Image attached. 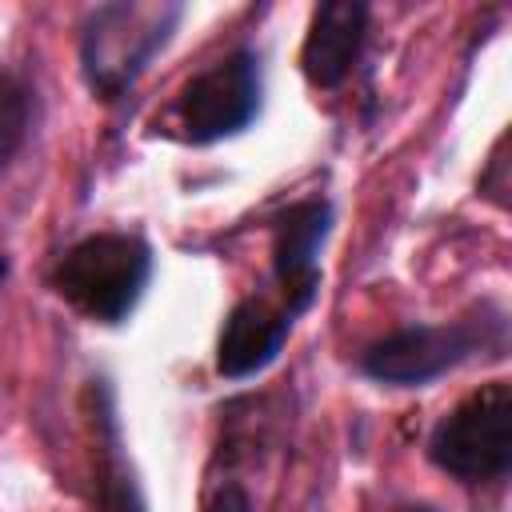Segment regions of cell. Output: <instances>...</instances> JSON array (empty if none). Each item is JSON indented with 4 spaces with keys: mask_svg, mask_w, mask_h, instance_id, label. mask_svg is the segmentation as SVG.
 Instances as JSON below:
<instances>
[{
    "mask_svg": "<svg viewBox=\"0 0 512 512\" xmlns=\"http://www.w3.org/2000/svg\"><path fill=\"white\" fill-rule=\"evenodd\" d=\"M332 200L308 196L288 204L272 220V276L280 284V304L296 320L320 296V248L332 232Z\"/></svg>",
    "mask_w": 512,
    "mask_h": 512,
    "instance_id": "6",
    "label": "cell"
},
{
    "mask_svg": "<svg viewBox=\"0 0 512 512\" xmlns=\"http://www.w3.org/2000/svg\"><path fill=\"white\" fill-rule=\"evenodd\" d=\"M180 4H100L80 32V68L100 100H120L180 24Z\"/></svg>",
    "mask_w": 512,
    "mask_h": 512,
    "instance_id": "3",
    "label": "cell"
},
{
    "mask_svg": "<svg viewBox=\"0 0 512 512\" xmlns=\"http://www.w3.org/2000/svg\"><path fill=\"white\" fill-rule=\"evenodd\" d=\"M204 512H252V496L244 484L224 480L220 488H212V496L204 500Z\"/></svg>",
    "mask_w": 512,
    "mask_h": 512,
    "instance_id": "11",
    "label": "cell"
},
{
    "mask_svg": "<svg viewBox=\"0 0 512 512\" xmlns=\"http://www.w3.org/2000/svg\"><path fill=\"white\" fill-rule=\"evenodd\" d=\"M428 460L460 484H500L512 472V384L488 380L444 412L428 436Z\"/></svg>",
    "mask_w": 512,
    "mask_h": 512,
    "instance_id": "4",
    "label": "cell"
},
{
    "mask_svg": "<svg viewBox=\"0 0 512 512\" xmlns=\"http://www.w3.org/2000/svg\"><path fill=\"white\" fill-rule=\"evenodd\" d=\"M152 280V248L136 232H92L52 268V288L96 324H124Z\"/></svg>",
    "mask_w": 512,
    "mask_h": 512,
    "instance_id": "2",
    "label": "cell"
},
{
    "mask_svg": "<svg viewBox=\"0 0 512 512\" xmlns=\"http://www.w3.org/2000/svg\"><path fill=\"white\" fill-rule=\"evenodd\" d=\"M92 428H96V512H144V492L124 452V432L116 416V392L100 376L88 384Z\"/></svg>",
    "mask_w": 512,
    "mask_h": 512,
    "instance_id": "9",
    "label": "cell"
},
{
    "mask_svg": "<svg viewBox=\"0 0 512 512\" xmlns=\"http://www.w3.org/2000/svg\"><path fill=\"white\" fill-rule=\"evenodd\" d=\"M264 104V68L256 48H232L204 72H196L176 104L172 120L180 128V140L188 144H216L228 136H240Z\"/></svg>",
    "mask_w": 512,
    "mask_h": 512,
    "instance_id": "5",
    "label": "cell"
},
{
    "mask_svg": "<svg viewBox=\"0 0 512 512\" xmlns=\"http://www.w3.org/2000/svg\"><path fill=\"white\" fill-rule=\"evenodd\" d=\"M368 16L372 12L360 0H324L312 8L300 48V72L312 88L332 92L348 80L368 40Z\"/></svg>",
    "mask_w": 512,
    "mask_h": 512,
    "instance_id": "7",
    "label": "cell"
},
{
    "mask_svg": "<svg viewBox=\"0 0 512 512\" xmlns=\"http://www.w3.org/2000/svg\"><path fill=\"white\" fill-rule=\"evenodd\" d=\"M508 352V312L492 300H480L456 320L440 324H408L360 356V372L388 388H420L440 380L444 372L472 360H500Z\"/></svg>",
    "mask_w": 512,
    "mask_h": 512,
    "instance_id": "1",
    "label": "cell"
},
{
    "mask_svg": "<svg viewBox=\"0 0 512 512\" xmlns=\"http://www.w3.org/2000/svg\"><path fill=\"white\" fill-rule=\"evenodd\" d=\"M292 316L284 312V304L276 308L264 296H244L240 304H232V312L220 324L216 336V372L224 380H248L256 372H264L288 344L292 336Z\"/></svg>",
    "mask_w": 512,
    "mask_h": 512,
    "instance_id": "8",
    "label": "cell"
},
{
    "mask_svg": "<svg viewBox=\"0 0 512 512\" xmlns=\"http://www.w3.org/2000/svg\"><path fill=\"white\" fill-rule=\"evenodd\" d=\"M404 512H440V508H432V504H408Z\"/></svg>",
    "mask_w": 512,
    "mask_h": 512,
    "instance_id": "12",
    "label": "cell"
},
{
    "mask_svg": "<svg viewBox=\"0 0 512 512\" xmlns=\"http://www.w3.org/2000/svg\"><path fill=\"white\" fill-rule=\"evenodd\" d=\"M36 120V92L20 76L0 80V172L16 160Z\"/></svg>",
    "mask_w": 512,
    "mask_h": 512,
    "instance_id": "10",
    "label": "cell"
}]
</instances>
